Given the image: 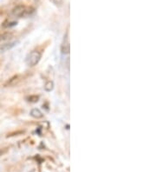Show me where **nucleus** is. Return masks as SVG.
<instances>
[{"label":"nucleus","instance_id":"nucleus-1","mask_svg":"<svg viewBox=\"0 0 156 172\" xmlns=\"http://www.w3.org/2000/svg\"><path fill=\"white\" fill-rule=\"evenodd\" d=\"M35 10L32 7L25 6V5H18L12 10V15L17 18H27L32 15Z\"/></svg>","mask_w":156,"mask_h":172},{"label":"nucleus","instance_id":"nucleus-2","mask_svg":"<svg viewBox=\"0 0 156 172\" xmlns=\"http://www.w3.org/2000/svg\"><path fill=\"white\" fill-rule=\"evenodd\" d=\"M41 57H42L41 52H39L38 51H32L27 55V57L25 58V63L28 66L33 67L39 63V61L41 60Z\"/></svg>","mask_w":156,"mask_h":172},{"label":"nucleus","instance_id":"nucleus-3","mask_svg":"<svg viewBox=\"0 0 156 172\" xmlns=\"http://www.w3.org/2000/svg\"><path fill=\"white\" fill-rule=\"evenodd\" d=\"M61 51L64 55L69 54L70 51V31H67L63 37L62 43L61 45Z\"/></svg>","mask_w":156,"mask_h":172},{"label":"nucleus","instance_id":"nucleus-4","mask_svg":"<svg viewBox=\"0 0 156 172\" xmlns=\"http://www.w3.org/2000/svg\"><path fill=\"white\" fill-rule=\"evenodd\" d=\"M17 43H18V42H9V43H5L2 45H0V54L12 49L15 45H17Z\"/></svg>","mask_w":156,"mask_h":172},{"label":"nucleus","instance_id":"nucleus-5","mask_svg":"<svg viewBox=\"0 0 156 172\" xmlns=\"http://www.w3.org/2000/svg\"><path fill=\"white\" fill-rule=\"evenodd\" d=\"M30 116H31L32 117H34V118L39 119V118H42V117H43V114L39 109L34 108V109H32V110H30Z\"/></svg>","mask_w":156,"mask_h":172},{"label":"nucleus","instance_id":"nucleus-6","mask_svg":"<svg viewBox=\"0 0 156 172\" xmlns=\"http://www.w3.org/2000/svg\"><path fill=\"white\" fill-rule=\"evenodd\" d=\"M13 37L12 33H10V32H7V33H4L2 35H0V43L4 44L7 41H9L10 39H11ZM1 44V45H2Z\"/></svg>","mask_w":156,"mask_h":172},{"label":"nucleus","instance_id":"nucleus-7","mask_svg":"<svg viewBox=\"0 0 156 172\" xmlns=\"http://www.w3.org/2000/svg\"><path fill=\"white\" fill-rule=\"evenodd\" d=\"M43 89H44V91H47V92L51 91L54 89V83H53V81H48L43 86Z\"/></svg>","mask_w":156,"mask_h":172},{"label":"nucleus","instance_id":"nucleus-8","mask_svg":"<svg viewBox=\"0 0 156 172\" xmlns=\"http://www.w3.org/2000/svg\"><path fill=\"white\" fill-rule=\"evenodd\" d=\"M17 22H15V21H9V20H6L5 21L3 24H2V26H3V28H10V27H12V26H15V25H17Z\"/></svg>","mask_w":156,"mask_h":172},{"label":"nucleus","instance_id":"nucleus-9","mask_svg":"<svg viewBox=\"0 0 156 172\" xmlns=\"http://www.w3.org/2000/svg\"><path fill=\"white\" fill-rule=\"evenodd\" d=\"M39 99V96H30L28 97V101L30 103H37Z\"/></svg>","mask_w":156,"mask_h":172}]
</instances>
